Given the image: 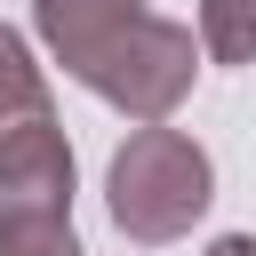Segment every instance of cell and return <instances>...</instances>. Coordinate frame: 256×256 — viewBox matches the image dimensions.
<instances>
[{"mask_svg": "<svg viewBox=\"0 0 256 256\" xmlns=\"http://www.w3.org/2000/svg\"><path fill=\"white\" fill-rule=\"evenodd\" d=\"M208 256H256V232H224V240H208Z\"/></svg>", "mask_w": 256, "mask_h": 256, "instance_id": "52a82bcc", "label": "cell"}, {"mask_svg": "<svg viewBox=\"0 0 256 256\" xmlns=\"http://www.w3.org/2000/svg\"><path fill=\"white\" fill-rule=\"evenodd\" d=\"M208 200H216L208 152H200L184 128H160V120H144V128L112 152V168H104V208H112V224H120L128 240H144V248L184 240V232L208 216Z\"/></svg>", "mask_w": 256, "mask_h": 256, "instance_id": "7a4b0ae2", "label": "cell"}, {"mask_svg": "<svg viewBox=\"0 0 256 256\" xmlns=\"http://www.w3.org/2000/svg\"><path fill=\"white\" fill-rule=\"evenodd\" d=\"M40 216H72V144L56 112L0 128V224H40Z\"/></svg>", "mask_w": 256, "mask_h": 256, "instance_id": "3957f363", "label": "cell"}, {"mask_svg": "<svg viewBox=\"0 0 256 256\" xmlns=\"http://www.w3.org/2000/svg\"><path fill=\"white\" fill-rule=\"evenodd\" d=\"M32 32L48 40V56L88 96L128 112L136 128L168 120L192 96V72H200L192 24L160 16L152 0H32Z\"/></svg>", "mask_w": 256, "mask_h": 256, "instance_id": "6da1fadb", "label": "cell"}, {"mask_svg": "<svg viewBox=\"0 0 256 256\" xmlns=\"http://www.w3.org/2000/svg\"><path fill=\"white\" fill-rule=\"evenodd\" d=\"M200 56L256 64V0H200Z\"/></svg>", "mask_w": 256, "mask_h": 256, "instance_id": "5b68a950", "label": "cell"}, {"mask_svg": "<svg viewBox=\"0 0 256 256\" xmlns=\"http://www.w3.org/2000/svg\"><path fill=\"white\" fill-rule=\"evenodd\" d=\"M0 256H80L72 216H40V224H0Z\"/></svg>", "mask_w": 256, "mask_h": 256, "instance_id": "8992f818", "label": "cell"}, {"mask_svg": "<svg viewBox=\"0 0 256 256\" xmlns=\"http://www.w3.org/2000/svg\"><path fill=\"white\" fill-rule=\"evenodd\" d=\"M32 112H56L48 72L32 64L24 32H8V24H0V128H8V120H32Z\"/></svg>", "mask_w": 256, "mask_h": 256, "instance_id": "277c9868", "label": "cell"}]
</instances>
